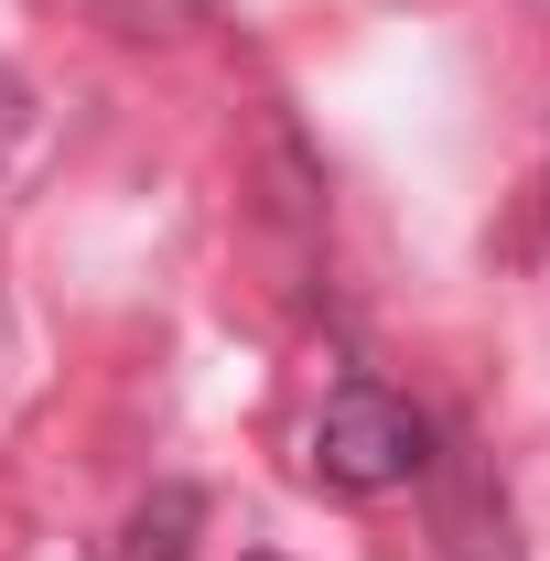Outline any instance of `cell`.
Masks as SVG:
<instances>
[{
	"instance_id": "cell-3",
	"label": "cell",
	"mask_w": 550,
	"mask_h": 561,
	"mask_svg": "<svg viewBox=\"0 0 550 561\" xmlns=\"http://www.w3.org/2000/svg\"><path fill=\"white\" fill-rule=\"evenodd\" d=\"M22 108H33V98H22V76L0 66V151H11V140H22Z\"/></svg>"
},
{
	"instance_id": "cell-2",
	"label": "cell",
	"mask_w": 550,
	"mask_h": 561,
	"mask_svg": "<svg viewBox=\"0 0 550 561\" xmlns=\"http://www.w3.org/2000/svg\"><path fill=\"white\" fill-rule=\"evenodd\" d=\"M184 551H195V486H162L130 518V561H184Z\"/></svg>"
},
{
	"instance_id": "cell-4",
	"label": "cell",
	"mask_w": 550,
	"mask_h": 561,
	"mask_svg": "<svg viewBox=\"0 0 550 561\" xmlns=\"http://www.w3.org/2000/svg\"><path fill=\"white\" fill-rule=\"evenodd\" d=\"M249 561H271V551H249Z\"/></svg>"
},
{
	"instance_id": "cell-1",
	"label": "cell",
	"mask_w": 550,
	"mask_h": 561,
	"mask_svg": "<svg viewBox=\"0 0 550 561\" xmlns=\"http://www.w3.org/2000/svg\"><path fill=\"white\" fill-rule=\"evenodd\" d=\"M421 465H432V421L400 400V389H378V378H345L324 421H313V476L345 496H389L411 486Z\"/></svg>"
}]
</instances>
